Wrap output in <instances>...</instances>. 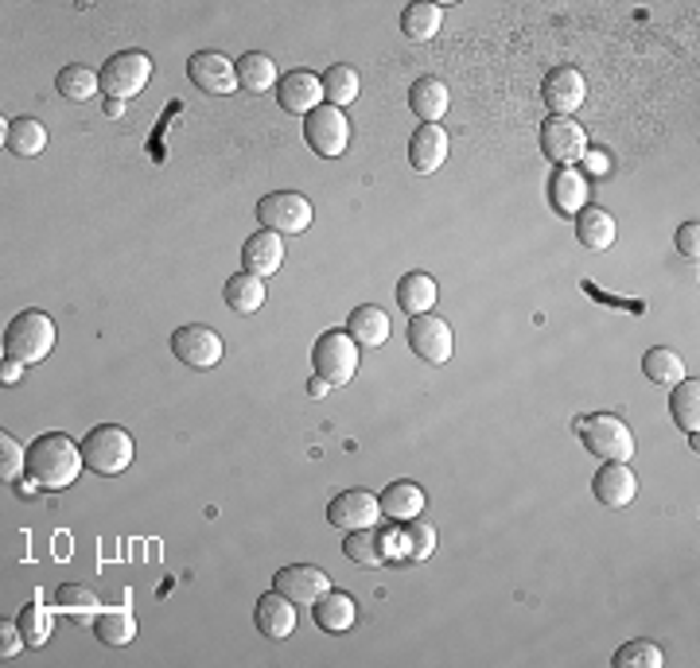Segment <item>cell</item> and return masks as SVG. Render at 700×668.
I'll list each match as a JSON object with an SVG mask.
<instances>
[{
	"label": "cell",
	"mask_w": 700,
	"mask_h": 668,
	"mask_svg": "<svg viewBox=\"0 0 700 668\" xmlns=\"http://www.w3.org/2000/svg\"><path fill=\"white\" fill-rule=\"evenodd\" d=\"M237 70V90H249V94H265V90H277L280 74L277 62L261 51H245L242 59L234 62Z\"/></svg>",
	"instance_id": "cell-27"
},
{
	"label": "cell",
	"mask_w": 700,
	"mask_h": 668,
	"mask_svg": "<svg viewBox=\"0 0 700 668\" xmlns=\"http://www.w3.org/2000/svg\"><path fill=\"white\" fill-rule=\"evenodd\" d=\"M669 412H674V420H677V427L681 432H697L700 427V382L697 377H685V382H677L674 385V397H669Z\"/></svg>",
	"instance_id": "cell-36"
},
{
	"label": "cell",
	"mask_w": 700,
	"mask_h": 668,
	"mask_svg": "<svg viewBox=\"0 0 700 668\" xmlns=\"http://www.w3.org/2000/svg\"><path fill=\"white\" fill-rule=\"evenodd\" d=\"M55 350V319L47 312H20L4 327V358L39 365Z\"/></svg>",
	"instance_id": "cell-3"
},
{
	"label": "cell",
	"mask_w": 700,
	"mask_h": 668,
	"mask_svg": "<svg viewBox=\"0 0 700 668\" xmlns=\"http://www.w3.org/2000/svg\"><path fill=\"white\" fill-rule=\"evenodd\" d=\"M447 102H452V97H447L444 79H432V74H424V79L412 82L409 105H412V114L424 117V125H436L440 117L447 114Z\"/></svg>",
	"instance_id": "cell-26"
},
{
	"label": "cell",
	"mask_w": 700,
	"mask_h": 668,
	"mask_svg": "<svg viewBox=\"0 0 700 668\" xmlns=\"http://www.w3.org/2000/svg\"><path fill=\"white\" fill-rule=\"evenodd\" d=\"M432 304H436V280L429 277V272H405L401 280H397V307H401L405 315H429Z\"/></svg>",
	"instance_id": "cell-24"
},
{
	"label": "cell",
	"mask_w": 700,
	"mask_h": 668,
	"mask_svg": "<svg viewBox=\"0 0 700 668\" xmlns=\"http://www.w3.org/2000/svg\"><path fill=\"white\" fill-rule=\"evenodd\" d=\"M105 114H109V117H121V114H125V102H117V97H109V105H105Z\"/></svg>",
	"instance_id": "cell-48"
},
{
	"label": "cell",
	"mask_w": 700,
	"mask_h": 668,
	"mask_svg": "<svg viewBox=\"0 0 700 668\" xmlns=\"http://www.w3.org/2000/svg\"><path fill=\"white\" fill-rule=\"evenodd\" d=\"M592 494L607 505V509H622L639 497V478L627 462H607L604 470H595L592 478Z\"/></svg>",
	"instance_id": "cell-17"
},
{
	"label": "cell",
	"mask_w": 700,
	"mask_h": 668,
	"mask_svg": "<svg viewBox=\"0 0 700 668\" xmlns=\"http://www.w3.org/2000/svg\"><path fill=\"white\" fill-rule=\"evenodd\" d=\"M440 27H444V9H440V4H424V0L405 4L401 12L405 39H412V44H432L440 35Z\"/></svg>",
	"instance_id": "cell-28"
},
{
	"label": "cell",
	"mask_w": 700,
	"mask_h": 668,
	"mask_svg": "<svg viewBox=\"0 0 700 668\" xmlns=\"http://www.w3.org/2000/svg\"><path fill=\"white\" fill-rule=\"evenodd\" d=\"M576 432L595 459H607V462H630L634 459V435H630V427L622 424L619 417H611V412L580 417Z\"/></svg>",
	"instance_id": "cell-4"
},
{
	"label": "cell",
	"mask_w": 700,
	"mask_h": 668,
	"mask_svg": "<svg viewBox=\"0 0 700 668\" xmlns=\"http://www.w3.org/2000/svg\"><path fill=\"white\" fill-rule=\"evenodd\" d=\"M20 374H24V362H16V358H4V374H0V382H4V385H16Z\"/></svg>",
	"instance_id": "cell-46"
},
{
	"label": "cell",
	"mask_w": 700,
	"mask_h": 668,
	"mask_svg": "<svg viewBox=\"0 0 700 668\" xmlns=\"http://www.w3.org/2000/svg\"><path fill=\"white\" fill-rule=\"evenodd\" d=\"M377 505H382V517H389V521H397V525L412 521V517L424 513V490H420L417 482H409V478H401V482L382 490Z\"/></svg>",
	"instance_id": "cell-23"
},
{
	"label": "cell",
	"mask_w": 700,
	"mask_h": 668,
	"mask_svg": "<svg viewBox=\"0 0 700 668\" xmlns=\"http://www.w3.org/2000/svg\"><path fill=\"white\" fill-rule=\"evenodd\" d=\"M447 160V132L440 129V125H420L417 132H412L409 140V164L412 172L420 175H432L440 172Z\"/></svg>",
	"instance_id": "cell-21"
},
{
	"label": "cell",
	"mask_w": 700,
	"mask_h": 668,
	"mask_svg": "<svg viewBox=\"0 0 700 668\" xmlns=\"http://www.w3.org/2000/svg\"><path fill=\"white\" fill-rule=\"evenodd\" d=\"M254 622L269 642H284V637H292V630H296V602L284 599L280 590H269V595L257 599Z\"/></svg>",
	"instance_id": "cell-18"
},
{
	"label": "cell",
	"mask_w": 700,
	"mask_h": 668,
	"mask_svg": "<svg viewBox=\"0 0 700 668\" xmlns=\"http://www.w3.org/2000/svg\"><path fill=\"white\" fill-rule=\"evenodd\" d=\"M187 79L210 97H226L237 90V70L222 51H195L187 59Z\"/></svg>",
	"instance_id": "cell-14"
},
{
	"label": "cell",
	"mask_w": 700,
	"mask_h": 668,
	"mask_svg": "<svg viewBox=\"0 0 700 668\" xmlns=\"http://www.w3.org/2000/svg\"><path fill=\"white\" fill-rule=\"evenodd\" d=\"M280 265H284V237L280 234H269V230H257L249 242L242 245V269L254 272V277H272V272H280Z\"/></svg>",
	"instance_id": "cell-19"
},
{
	"label": "cell",
	"mask_w": 700,
	"mask_h": 668,
	"mask_svg": "<svg viewBox=\"0 0 700 668\" xmlns=\"http://www.w3.org/2000/svg\"><path fill=\"white\" fill-rule=\"evenodd\" d=\"M4 148H9L12 156H39L47 148V129L35 117H16L4 129Z\"/></svg>",
	"instance_id": "cell-31"
},
{
	"label": "cell",
	"mask_w": 700,
	"mask_h": 668,
	"mask_svg": "<svg viewBox=\"0 0 700 668\" xmlns=\"http://www.w3.org/2000/svg\"><path fill=\"white\" fill-rule=\"evenodd\" d=\"M304 140L307 148H312L315 156H342L350 144V121L342 109H335V105H319V109H312V114L304 117Z\"/></svg>",
	"instance_id": "cell-8"
},
{
	"label": "cell",
	"mask_w": 700,
	"mask_h": 668,
	"mask_svg": "<svg viewBox=\"0 0 700 668\" xmlns=\"http://www.w3.org/2000/svg\"><path fill=\"white\" fill-rule=\"evenodd\" d=\"M319 97H324V86H319V74H312V70H289L277 82V102L284 114L307 117L312 109H319Z\"/></svg>",
	"instance_id": "cell-16"
},
{
	"label": "cell",
	"mask_w": 700,
	"mask_h": 668,
	"mask_svg": "<svg viewBox=\"0 0 700 668\" xmlns=\"http://www.w3.org/2000/svg\"><path fill=\"white\" fill-rule=\"evenodd\" d=\"M342 552H347L350 560H354V564H362V567H382L385 564L382 537H377V529L347 532V540H342Z\"/></svg>",
	"instance_id": "cell-39"
},
{
	"label": "cell",
	"mask_w": 700,
	"mask_h": 668,
	"mask_svg": "<svg viewBox=\"0 0 700 668\" xmlns=\"http://www.w3.org/2000/svg\"><path fill=\"white\" fill-rule=\"evenodd\" d=\"M319 86H324L327 105L342 109V105H350L354 97H359L362 82H359V70H354V67H347V62H335V67L324 70V79H319Z\"/></svg>",
	"instance_id": "cell-34"
},
{
	"label": "cell",
	"mask_w": 700,
	"mask_h": 668,
	"mask_svg": "<svg viewBox=\"0 0 700 668\" xmlns=\"http://www.w3.org/2000/svg\"><path fill=\"white\" fill-rule=\"evenodd\" d=\"M377 517H382V505H377V497L370 494V490H342V494H335L331 505H327V521L347 532L374 529Z\"/></svg>",
	"instance_id": "cell-15"
},
{
	"label": "cell",
	"mask_w": 700,
	"mask_h": 668,
	"mask_svg": "<svg viewBox=\"0 0 700 668\" xmlns=\"http://www.w3.org/2000/svg\"><path fill=\"white\" fill-rule=\"evenodd\" d=\"M24 470H27V452L20 447V440H12V435L4 432L0 435V478H4V482H16Z\"/></svg>",
	"instance_id": "cell-42"
},
{
	"label": "cell",
	"mask_w": 700,
	"mask_h": 668,
	"mask_svg": "<svg viewBox=\"0 0 700 668\" xmlns=\"http://www.w3.org/2000/svg\"><path fill=\"white\" fill-rule=\"evenodd\" d=\"M642 374H646L654 385H677V382H685V362L677 350L654 347V350H646V358H642Z\"/></svg>",
	"instance_id": "cell-37"
},
{
	"label": "cell",
	"mask_w": 700,
	"mask_h": 668,
	"mask_svg": "<svg viewBox=\"0 0 700 668\" xmlns=\"http://www.w3.org/2000/svg\"><path fill=\"white\" fill-rule=\"evenodd\" d=\"M20 649H27L24 634H20V625H12V622H0V657L9 660V657H16Z\"/></svg>",
	"instance_id": "cell-43"
},
{
	"label": "cell",
	"mask_w": 700,
	"mask_h": 668,
	"mask_svg": "<svg viewBox=\"0 0 700 668\" xmlns=\"http://www.w3.org/2000/svg\"><path fill=\"white\" fill-rule=\"evenodd\" d=\"M401 548L409 560H429L436 552V529L429 521H420V517L401 521Z\"/></svg>",
	"instance_id": "cell-40"
},
{
	"label": "cell",
	"mask_w": 700,
	"mask_h": 668,
	"mask_svg": "<svg viewBox=\"0 0 700 668\" xmlns=\"http://www.w3.org/2000/svg\"><path fill=\"white\" fill-rule=\"evenodd\" d=\"M541 97L552 117H572L580 105L587 102V79L576 67H569V62H564V67H552L541 82Z\"/></svg>",
	"instance_id": "cell-12"
},
{
	"label": "cell",
	"mask_w": 700,
	"mask_h": 668,
	"mask_svg": "<svg viewBox=\"0 0 700 668\" xmlns=\"http://www.w3.org/2000/svg\"><path fill=\"white\" fill-rule=\"evenodd\" d=\"M576 242L592 253H604L615 245V218L604 207H584L576 214Z\"/></svg>",
	"instance_id": "cell-25"
},
{
	"label": "cell",
	"mask_w": 700,
	"mask_h": 668,
	"mask_svg": "<svg viewBox=\"0 0 700 668\" xmlns=\"http://www.w3.org/2000/svg\"><path fill=\"white\" fill-rule=\"evenodd\" d=\"M549 207L557 210L560 218H572L587 207V179L576 167H557V172L549 175Z\"/></svg>",
	"instance_id": "cell-20"
},
{
	"label": "cell",
	"mask_w": 700,
	"mask_h": 668,
	"mask_svg": "<svg viewBox=\"0 0 700 668\" xmlns=\"http://www.w3.org/2000/svg\"><path fill=\"white\" fill-rule=\"evenodd\" d=\"M584 160H587V172H592V175H604L607 167H611V160H607L604 152H592V148L584 152Z\"/></svg>",
	"instance_id": "cell-45"
},
{
	"label": "cell",
	"mask_w": 700,
	"mask_h": 668,
	"mask_svg": "<svg viewBox=\"0 0 700 668\" xmlns=\"http://www.w3.org/2000/svg\"><path fill=\"white\" fill-rule=\"evenodd\" d=\"M257 222H261L269 234L296 237L312 226V202L296 191H272L257 202Z\"/></svg>",
	"instance_id": "cell-6"
},
{
	"label": "cell",
	"mask_w": 700,
	"mask_h": 668,
	"mask_svg": "<svg viewBox=\"0 0 700 668\" xmlns=\"http://www.w3.org/2000/svg\"><path fill=\"white\" fill-rule=\"evenodd\" d=\"M94 634L102 645L121 649V645H132V637H137V618H132V610H125V607L102 610V614L94 618Z\"/></svg>",
	"instance_id": "cell-32"
},
{
	"label": "cell",
	"mask_w": 700,
	"mask_h": 668,
	"mask_svg": "<svg viewBox=\"0 0 700 668\" xmlns=\"http://www.w3.org/2000/svg\"><path fill=\"white\" fill-rule=\"evenodd\" d=\"M312 365L327 385H350L359 374V342L347 330H324L312 347Z\"/></svg>",
	"instance_id": "cell-5"
},
{
	"label": "cell",
	"mask_w": 700,
	"mask_h": 668,
	"mask_svg": "<svg viewBox=\"0 0 700 668\" xmlns=\"http://www.w3.org/2000/svg\"><path fill=\"white\" fill-rule=\"evenodd\" d=\"M662 665H665L662 645L646 642V637L619 645V653H615V668H662Z\"/></svg>",
	"instance_id": "cell-41"
},
{
	"label": "cell",
	"mask_w": 700,
	"mask_h": 668,
	"mask_svg": "<svg viewBox=\"0 0 700 668\" xmlns=\"http://www.w3.org/2000/svg\"><path fill=\"white\" fill-rule=\"evenodd\" d=\"M327 389H331V385H327L319 374H315L312 382H307V392H312V397H327Z\"/></svg>",
	"instance_id": "cell-47"
},
{
	"label": "cell",
	"mask_w": 700,
	"mask_h": 668,
	"mask_svg": "<svg viewBox=\"0 0 700 668\" xmlns=\"http://www.w3.org/2000/svg\"><path fill=\"white\" fill-rule=\"evenodd\" d=\"M16 625H20V634H24L27 649H39V645L51 642V630H55V618L47 614L44 602H27L24 610L16 614Z\"/></svg>",
	"instance_id": "cell-38"
},
{
	"label": "cell",
	"mask_w": 700,
	"mask_h": 668,
	"mask_svg": "<svg viewBox=\"0 0 700 668\" xmlns=\"http://www.w3.org/2000/svg\"><path fill=\"white\" fill-rule=\"evenodd\" d=\"M55 90H59L67 102H90V97L102 90V74H97V70H90V67H82V62H74V67L59 70Z\"/></svg>",
	"instance_id": "cell-35"
},
{
	"label": "cell",
	"mask_w": 700,
	"mask_h": 668,
	"mask_svg": "<svg viewBox=\"0 0 700 668\" xmlns=\"http://www.w3.org/2000/svg\"><path fill=\"white\" fill-rule=\"evenodd\" d=\"M55 607H59L70 622H79V625H94V618L102 614L97 595L90 587H82V583H67V587L55 590Z\"/></svg>",
	"instance_id": "cell-30"
},
{
	"label": "cell",
	"mask_w": 700,
	"mask_h": 668,
	"mask_svg": "<svg viewBox=\"0 0 700 668\" xmlns=\"http://www.w3.org/2000/svg\"><path fill=\"white\" fill-rule=\"evenodd\" d=\"M315 625L327 630V634H347L350 625L359 622V602L350 599L347 590H327L324 599L312 607Z\"/></svg>",
	"instance_id": "cell-22"
},
{
	"label": "cell",
	"mask_w": 700,
	"mask_h": 668,
	"mask_svg": "<svg viewBox=\"0 0 700 668\" xmlns=\"http://www.w3.org/2000/svg\"><path fill=\"white\" fill-rule=\"evenodd\" d=\"M272 590H280L284 599H292L296 607H315L331 590V575L315 564H289L272 575Z\"/></svg>",
	"instance_id": "cell-10"
},
{
	"label": "cell",
	"mask_w": 700,
	"mask_h": 668,
	"mask_svg": "<svg viewBox=\"0 0 700 668\" xmlns=\"http://www.w3.org/2000/svg\"><path fill=\"white\" fill-rule=\"evenodd\" d=\"M409 350L429 365H447L452 358V327L440 315H412L409 319Z\"/></svg>",
	"instance_id": "cell-13"
},
{
	"label": "cell",
	"mask_w": 700,
	"mask_h": 668,
	"mask_svg": "<svg viewBox=\"0 0 700 668\" xmlns=\"http://www.w3.org/2000/svg\"><path fill=\"white\" fill-rule=\"evenodd\" d=\"M541 152L557 167H572L576 160H584L587 152V132L572 117H549L541 125Z\"/></svg>",
	"instance_id": "cell-11"
},
{
	"label": "cell",
	"mask_w": 700,
	"mask_h": 668,
	"mask_svg": "<svg viewBox=\"0 0 700 668\" xmlns=\"http://www.w3.org/2000/svg\"><path fill=\"white\" fill-rule=\"evenodd\" d=\"M82 459L94 474H125L137 459V443L121 424H97L82 440Z\"/></svg>",
	"instance_id": "cell-2"
},
{
	"label": "cell",
	"mask_w": 700,
	"mask_h": 668,
	"mask_svg": "<svg viewBox=\"0 0 700 668\" xmlns=\"http://www.w3.org/2000/svg\"><path fill=\"white\" fill-rule=\"evenodd\" d=\"M222 295H226V307H234L237 315H254L265 304V280L254 277V272H237V277L226 280Z\"/></svg>",
	"instance_id": "cell-33"
},
{
	"label": "cell",
	"mask_w": 700,
	"mask_h": 668,
	"mask_svg": "<svg viewBox=\"0 0 700 668\" xmlns=\"http://www.w3.org/2000/svg\"><path fill=\"white\" fill-rule=\"evenodd\" d=\"M677 249H681V257H689V261H697L700 257V226L697 222H685V226L677 230Z\"/></svg>",
	"instance_id": "cell-44"
},
{
	"label": "cell",
	"mask_w": 700,
	"mask_h": 668,
	"mask_svg": "<svg viewBox=\"0 0 700 668\" xmlns=\"http://www.w3.org/2000/svg\"><path fill=\"white\" fill-rule=\"evenodd\" d=\"M82 443H74L67 432H44L27 447V478L39 490H67L82 474Z\"/></svg>",
	"instance_id": "cell-1"
},
{
	"label": "cell",
	"mask_w": 700,
	"mask_h": 668,
	"mask_svg": "<svg viewBox=\"0 0 700 668\" xmlns=\"http://www.w3.org/2000/svg\"><path fill=\"white\" fill-rule=\"evenodd\" d=\"M172 354L184 365H191V370H214V365L222 362V354H226V347H222L214 327H207V323H187V327H179L172 335Z\"/></svg>",
	"instance_id": "cell-9"
},
{
	"label": "cell",
	"mask_w": 700,
	"mask_h": 668,
	"mask_svg": "<svg viewBox=\"0 0 700 668\" xmlns=\"http://www.w3.org/2000/svg\"><path fill=\"white\" fill-rule=\"evenodd\" d=\"M152 79V59L144 51H117L105 59L102 67V94L117 97V102H129L140 90L149 86Z\"/></svg>",
	"instance_id": "cell-7"
},
{
	"label": "cell",
	"mask_w": 700,
	"mask_h": 668,
	"mask_svg": "<svg viewBox=\"0 0 700 668\" xmlns=\"http://www.w3.org/2000/svg\"><path fill=\"white\" fill-rule=\"evenodd\" d=\"M347 335L359 342V347H382V342L389 339V315L374 304L354 307L347 319Z\"/></svg>",
	"instance_id": "cell-29"
}]
</instances>
